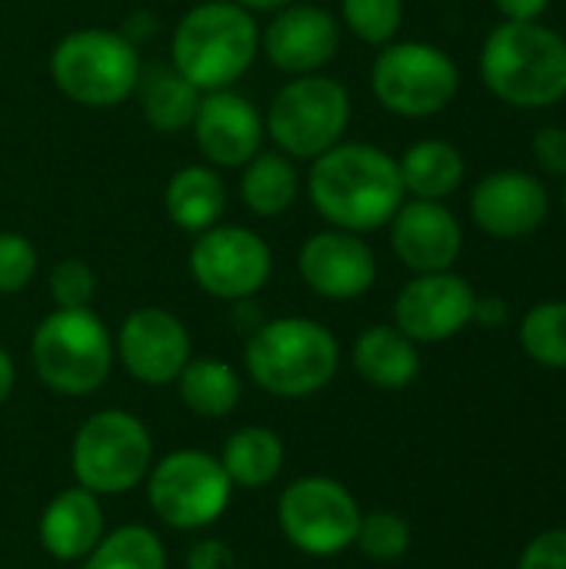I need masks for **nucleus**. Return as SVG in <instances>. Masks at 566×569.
I'll return each mask as SVG.
<instances>
[{"instance_id":"nucleus-37","label":"nucleus","mask_w":566,"mask_h":569,"mask_svg":"<svg viewBox=\"0 0 566 569\" xmlns=\"http://www.w3.org/2000/svg\"><path fill=\"white\" fill-rule=\"evenodd\" d=\"M494 3L507 20H537L550 7V0H494Z\"/></svg>"},{"instance_id":"nucleus-8","label":"nucleus","mask_w":566,"mask_h":569,"mask_svg":"<svg viewBox=\"0 0 566 569\" xmlns=\"http://www.w3.org/2000/svg\"><path fill=\"white\" fill-rule=\"evenodd\" d=\"M264 127L290 160H317L344 140L350 127V93L340 80L324 73L294 77L270 100Z\"/></svg>"},{"instance_id":"nucleus-13","label":"nucleus","mask_w":566,"mask_h":569,"mask_svg":"<svg viewBox=\"0 0 566 569\" xmlns=\"http://www.w3.org/2000/svg\"><path fill=\"white\" fill-rule=\"evenodd\" d=\"M113 357L137 383L167 387L193 357V343L177 313L163 307H137L117 330Z\"/></svg>"},{"instance_id":"nucleus-20","label":"nucleus","mask_w":566,"mask_h":569,"mask_svg":"<svg viewBox=\"0 0 566 569\" xmlns=\"http://www.w3.org/2000/svg\"><path fill=\"white\" fill-rule=\"evenodd\" d=\"M107 533L100 497L77 487L60 490L37 520V540L57 563H80Z\"/></svg>"},{"instance_id":"nucleus-15","label":"nucleus","mask_w":566,"mask_h":569,"mask_svg":"<svg viewBox=\"0 0 566 569\" xmlns=\"http://www.w3.org/2000/svg\"><path fill=\"white\" fill-rule=\"evenodd\" d=\"M297 270L317 297L344 303L364 297L374 287L377 257L360 233L330 227L304 240L297 253Z\"/></svg>"},{"instance_id":"nucleus-9","label":"nucleus","mask_w":566,"mask_h":569,"mask_svg":"<svg viewBox=\"0 0 566 569\" xmlns=\"http://www.w3.org/2000/svg\"><path fill=\"white\" fill-rule=\"evenodd\" d=\"M147 503L150 513L180 533L214 527L234 497V483L220 457L207 450H173L153 460L147 473Z\"/></svg>"},{"instance_id":"nucleus-25","label":"nucleus","mask_w":566,"mask_h":569,"mask_svg":"<svg viewBox=\"0 0 566 569\" xmlns=\"http://www.w3.org/2000/svg\"><path fill=\"white\" fill-rule=\"evenodd\" d=\"M240 170H244L240 173V200L247 203V210L254 217L274 220L294 207V200L300 193V170L287 153L260 150Z\"/></svg>"},{"instance_id":"nucleus-14","label":"nucleus","mask_w":566,"mask_h":569,"mask_svg":"<svg viewBox=\"0 0 566 569\" xmlns=\"http://www.w3.org/2000/svg\"><path fill=\"white\" fill-rule=\"evenodd\" d=\"M477 293L474 287L450 273H417L394 303V327L404 330L414 343H440L457 337L474 320Z\"/></svg>"},{"instance_id":"nucleus-32","label":"nucleus","mask_w":566,"mask_h":569,"mask_svg":"<svg viewBox=\"0 0 566 569\" xmlns=\"http://www.w3.org/2000/svg\"><path fill=\"white\" fill-rule=\"evenodd\" d=\"M47 290H50V300L57 310H87L97 297V273L90 263L70 257L50 270Z\"/></svg>"},{"instance_id":"nucleus-30","label":"nucleus","mask_w":566,"mask_h":569,"mask_svg":"<svg viewBox=\"0 0 566 569\" xmlns=\"http://www.w3.org/2000/svg\"><path fill=\"white\" fill-rule=\"evenodd\" d=\"M354 547L377 563H394L410 550V523L394 510H374L360 517Z\"/></svg>"},{"instance_id":"nucleus-4","label":"nucleus","mask_w":566,"mask_h":569,"mask_svg":"<svg viewBox=\"0 0 566 569\" xmlns=\"http://www.w3.org/2000/svg\"><path fill=\"white\" fill-rule=\"evenodd\" d=\"M260 50V27L234 0H203L190 7L170 40V63L200 90L234 87Z\"/></svg>"},{"instance_id":"nucleus-28","label":"nucleus","mask_w":566,"mask_h":569,"mask_svg":"<svg viewBox=\"0 0 566 569\" xmlns=\"http://www.w3.org/2000/svg\"><path fill=\"white\" fill-rule=\"evenodd\" d=\"M80 569H167V550L150 527L127 523L103 533L100 543L80 560Z\"/></svg>"},{"instance_id":"nucleus-19","label":"nucleus","mask_w":566,"mask_h":569,"mask_svg":"<svg viewBox=\"0 0 566 569\" xmlns=\"http://www.w3.org/2000/svg\"><path fill=\"white\" fill-rule=\"evenodd\" d=\"M390 243L394 253L410 267L414 273H440L450 270L464 247V230L454 210L444 207V200H407L394 213Z\"/></svg>"},{"instance_id":"nucleus-1","label":"nucleus","mask_w":566,"mask_h":569,"mask_svg":"<svg viewBox=\"0 0 566 569\" xmlns=\"http://www.w3.org/2000/svg\"><path fill=\"white\" fill-rule=\"evenodd\" d=\"M307 193L314 210L337 230L370 233L394 220L404 203L397 160L374 143H337L310 160Z\"/></svg>"},{"instance_id":"nucleus-40","label":"nucleus","mask_w":566,"mask_h":569,"mask_svg":"<svg viewBox=\"0 0 566 569\" xmlns=\"http://www.w3.org/2000/svg\"><path fill=\"white\" fill-rule=\"evenodd\" d=\"M234 3H240L250 13H274V10H280V7H287L294 0H234Z\"/></svg>"},{"instance_id":"nucleus-17","label":"nucleus","mask_w":566,"mask_h":569,"mask_svg":"<svg viewBox=\"0 0 566 569\" xmlns=\"http://www.w3.org/2000/svg\"><path fill=\"white\" fill-rule=\"evenodd\" d=\"M260 47L267 60L290 77L320 73L340 50V20L317 3L294 0L274 10L270 27L260 33Z\"/></svg>"},{"instance_id":"nucleus-22","label":"nucleus","mask_w":566,"mask_h":569,"mask_svg":"<svg viewBox=\"0 0 566 569\" xmlns=\"http://www.w3.org/2000/svg\"><path fill=\"white\" fill-rule=\"evenodd\" d=\"M354 370L377 390H404L420 373V353L404 330L380 323L357 337Z\"/></svg>"},{"instance_id":"nucleus-16","label":"nucleus","mask_w":566,"mask_h":569,"mask_svg":"<svg viewBox=\"0 0 566 569\" xmlns=\"http://www.w3.org/2000/svg\"><path fill=\"white\" fill-rule=\"evenodd\" d=\"M190 130L203 160L217 170H234L254 160L267 133L257 103L234 87L203 93Z\"/></svg>"},{"instance_id":"nucleus-36","label":"nucleus","mask_w":566,"mask_h":569,"mask_svg":"<svg viewBox=\"0 0 566 569\" xmlns=\"http://www.w3.org/2000/svg\"><path fill=\"white\" fill-rule=\"evenodd\" d=\"M474 320L484 327H504L510 320V307L500 297H477L474 303Z\"/></svg>"},{"instance_id":"nucleus-35","label":"nucleus","mask_w":566,"mask_h":569,"mask_svg":"<svg viewBox=\"0 0 566 569\" xmlns=\"http://www.w3.org/2000/svg\"><path fill=\"white\" fill-rule=\"evenodd\" d=\"M534 160L540 170L566 177V127H544L534 137Z\"/></svg>"},{"instance_id":"nucleus-26","label":"nucleus","mask_w":566,"mask_h":569,"mask_svg":"<svg viewBox=\"0 0 566 569\" xmlns=\"http://www.w3.org/2000/svg\"><path fill=\"white\" fill-rule=\"evenodd\" d=\"M287 460V447L280 433L270 427H240L227 437L220 450V463L230 477L234 487L244 490H264L270 487Z\"/></svg>"},{"instance_id":"nucleus-7","label":"nucleus","mask_w":566,"mask_h":569,"mask_svg":"<svg viewBox=\"0 0 566 569\" xmlns=\"http://www.w3.org/2000/svg\"><path fill=\"white\" fill-rule=\"evenodd\" d=\"M153 467V437L140 417L110 407L90 413L70 443L73 480L97 497H123L137 490Z\"/></svg>"},{"instance_id":"nucleus-27","label":"nucleus","mask_w":566,"mask_h":569,"mask_svg":"<svg viewBox=\"0 0 566 569\" xmlns=\"http://www.w3.org/2000/svg\"><path fill=\"white\" fill-rule=\"evenodd\" d=\"M404 193L417 200H444L464 183V153L447 140H417L397 160Z\"/></svg>"},{"instance_id":"nucleus-34","label":"nucleus","mask_w":566,"mask_h":569,"mask_svg":"<svg viewBox=\"0 0 566 569\" xmlns=\"http://www.w3.org/2000/svg\"><path fill=\"white\" fill-rule=\"evenodd\" d=\"M520 569H566V530L540 533L520 557Z\"/></svg>"},{"instance_id":"nucleus-10","label":"nucleus","mask_w":566,"mask_h":569,"mask_svg":"<svg viewBox=\"0 0 566 569\" xmlns=\"http://www.w3.org/2000/svg\"><path fill=\"white\" fill-rule=\"evenodd\" d=\"M370 87L384 110L420 120L450 107L460 90V70L440 47L400 40L377 53L370 67Z\"/></svg>"},{"instance_id":"nucleus-2","label":"nucleus","mask_w":566,"mask_h":569,"mask_svg":"<svg viewBox=\"0 0 566 569\" xmlns=\"http://www.w3.org/2000/svg\"><path fill=\"white\" fill-rule=\"evenodd\" d=\"M480 77L510 107H554L566 97V40L540 20H504L484 40Z\"/></svg>"},{"instance_id":"nucleus-33","label":"nucleus","mask_w":566,"mask_h":569,"mask_svg":"<svg viewBox=\"0 0 566 569\" xmlns=\"http://www.w3.org/2000/svg\"><path fill=\"white\" fill-rule=\"evenodd\" d=\"M37 273V250L17 230H0V293H20Z\"/></svg>"},{"instance_id":"nucleus-41","label":"nucleus","mask_w":566,"mask_h":569,"mask_svg":"<svg viewBox=\"0 0 566 569\" xmlns=\"http://www.w3.org/2000/svg\"><path fill=\"white\" fill-rule=\"evenodd\" d=\"M564 210H566V190H564Z\"/></svg>"},{"instance_id":"nucleus-38","label":"nucleus","mask_w":566,"mask_h":569,"mask_svg":"<svg viewBox=\"0 0 566 569\" xmlns=\"http://www.w3.org/2000/svg\"><path fill=\"white\" fill-rule=\"evenodd\" d=\"M234 323H237L247 337L264 323V317H260V310H257L254 297H250V300H237V303H234Z\"/></svg>"},{"instance_id":"nucleus-18","label":"nucleus","mask_w":566,"mask_h":569,"mask_svg":"<svg viewBox=\"0 0 566 569\" xmlns=\"http://www.w3.org/2000/svg\"><path fill=\"white\" fill-rule=\"evenodd\" d=\"M550 210L547 187L524 170H497L474 187L470 213L477 227L500 240H520L544 227Z\"/></svg>"},{"instance_id":"nucleus-21","label":"nucleus","mask_w":566,"mask_h":569,"mask_svg":"<svg viewBox=\"0 0 566 569\" xmlns=\"http://www.w3.org/2000/svg\"><path fill=\"white\" fill-rule=\"evenodd\" d=\"M163 210L183 233H203L220 223L227 210V187L210 163L180 167L163 187Z\"/></svg>"},{"instance_id":"nucleus-23","label":"nucleus","mask_w":566,"mask_h":569,"mask_svg":"<svg viewBox=\"0 0 566 569\" xmlns=\"http://www.w3.org/2000/svg\"><path fill=\"white\" fill-rule=\"evenodd\" d=\"M140 97V110L143 120L157 130V133H183L200 107V90L173 67V63H153L147 70H140L137 90Z\"/></svg>"},{"instance_id":"nucleus-6","label":"nucleus","mask_w":566,"mask_h":569,"mask_svg":"<svg viewBox=\"0 0 566 569\" xmlns=\"http://www.w3.org/2000/svg\"><path fill=\"white\" fill-rule=\"evenodd\" d=\"M140 53L137 47L103 27H80L57 40L50 50V80L53 87L90 110L123 103L140 80Z\"/></svg>"},{"instance_id":"nucleus-39","label":"nucleus","mask_w":566,"mask_h":569,"mask_svg":"<svg viewBox=\"0 0 566 569\" xmlns=\"http://www.w3.org/2000/svg\"><path fill=\"white\" fill-rule=\"evenodd\" d=\"M13 387H17V367H13V357L0 347V407L10 400Z\"/></svg>"},{"instance_id":"nucleus-31","label":"nucleus","mask_w":566,"mask_h":569,"mask_svg":"<svg viewBox=\"0 0 566 569\" xmlns=\"http://www.w3.org/2000/svg\"><path fill=\"white\" fill-rule=\"evenodd\" d=\"M340 17L357 40L387 47L404 23V0H340Z\"/></svg>"},{"instance_id":"nucleus-3","label":"nucleus","mask_w":566,"mask_h":569,"mask_svg":"<svg viewBox=\"0 0 566 569\" xmlns=\"http://www.w3.org/2000/svg\"><path fill=\"white\" fill-rule=\"evenodd\" d=\"M244 367L264 393L304 400L330 387L337 377L340 343L310 317H274L247 337Z\"/></svg>"},{"instance_id":"nucleus-11","label":"nucleus","mask_w":566,"mask_h":569,"mask_svg":"<svg viewBox=\"0 0 566 569\" xmlns=\"http://www.w3.org/2000/svg\"><path fill=\"white\" fill-rule=\"evenodd\" d=\"M360 503L334 477H297L277 500V523L287 543L307 557L330 560L354 547L360 527Z\"/></svg>"},{"instance_id":"nucleus-24","label":"nucleus","mask_w":566,"mask_h":569,"mask_svg":"<svg viewBox=\"0 0 566 569\" xmlns=\"http://www.w3.org/2000/svg\"><path fill=\"white\" fill-rule=\"evenodd\" d=\"M173 383L180 403L200 420H224L244 400V380L237 367L217 357H190Z\"/></svg>"},{"instance_id":"nucleus-29","label":"nucleus","mask_w":566,"mask_h":569,"mask_svg":"<svg viewBox=\"0 0 566 569\" xmlns=\"http://www.w3.org/2000/svg\"><path fill=\"white\" fill-rule=\"evenodd\" d=\"M520 343L530 353V360H537L540 367H566V303L564 300H550V303H537L520 327Z\"/></svg>"},{"instance_id":"nucleus-5","label":"nucleus","mask_w":566,"mask_h":569,"mask_svg":"<svg viewBox=\"0 0 566 569\" xmlns=\"http://www.w3.org/2000/svg\"><path fill=\"white\" fill-rule=\"evenodd\" d=\"M113 340L87 310H50L30 337V363L40 383L60 397L97 393L113 370Z\"/></svg>"},{"instance_id":"nucleus-12","label":"nucleus","mask_w":566,"mask_h":569,"mask_svg":"<svg viewBox=\"0 0 566 569\" xmlns=\"http://www.w3.org/2000/svg\"><path fill=\"white\" fill-rule=\"evenodd\" d=\"M187 263L197 287L224 303L257 297L274 273V253L267 240L234 223H217L197 233Z\"/></svg>"}]
</instances>
